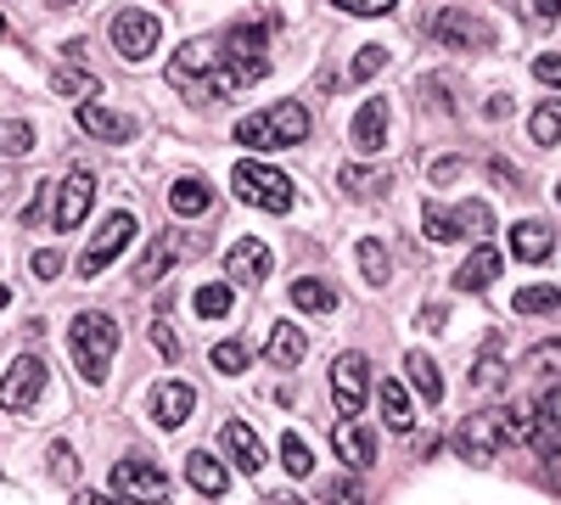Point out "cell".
I'll use <instances>...</instances> for the list:
<instances>
[{"instance_id": "cell-19", "label": "cell", "mask_w": 561, "mask_h": 505, "mask_svg": "<svg viewBox=\"0 0 561 505\" xmlns=\"http://www.w3.org/2000/svg\"><path fill=\"white\" fill-rule=\"evenodd\" d=\"M500 269H505V253H500L494 242H478L472 259L455 269V287H460V292H489V287L500 282Z\"/></svg>"}, {"instance_id": "cell-6", "label": "cell", "mask_w": 561, "mask_h": 505, "mask_svg": "<svg viewBox=\"0 0 561 505\" xmlns=\"http://www.w3.org/2000/svg\"><path fill=\"white\" fill-rule=\"evenodd\" d=\"M421 225H427V242H460V237H489L494 231V208L489 203H460V208H444V203H427V214H421Z\"/></svg>"}, {"instance_id": "cell-21", "label": "cell", "mask_w": 561, "mask_h": 505, "mask_svg": "<svg viewBox=\"0 0 561 505\" xmlns=\"http://www.w3.org/2000/svg\"><path fill=\"white\" fill-rule=\"evenodd\" d=\"M192 410H197V388H192V382H180V377L163 382V388L152 393V422L169 427V433L185 427V416H192Z\"/></svg>"}, {"instance_id": "cell-47", "label": "cell", "mask_w": 561, "mask_h": 505, "mask_svg": "<svg viewBox=\"0 0 561 505\" xmlns=\"http://www.w3.org/2000/svg\"><path fill=\"white\" fill-rule=\"evenodd\" d=\"M517 7H523L528 23H539V28H550V23L561 18V0H517Z\"/></svg>"}, {"instance_id": "cell-9", "label": "cell", "mask_w": 561, "mask_h": 505, "mask_svg": "<svg viewBox=\"0 0 561 505\" xmlns=\"http://www.w3.org/2000/svg\"><path fill=\"white\" fill-rule=\"evenodd\" d=\"M433 39L449 45V51H494V23L466 7H444L433 12Z\"/></svg>"}, {"instance_id": "cell-14", "label": "cell", "mask_w": 561, "mask_h": 505, "mask_svg": "<svg viewBox=\"0 0 561 505\" xmlns=\"http://www.w3.org/2000/svg\"><path fill=\"white\" fill-rule=\"evenodd\" d=\"M388 124H393V102H388V96L359 102V113H354V124H348L354 152H359V158H377V152L388 147Z\"/></svg>"}, {"instance_id": "cell-16", "label": "cell", "mask_w": 561, "mask_h": 505, "mask_svg": "<svg viewBox=\"0 0 561 505\" xmlns=\"http://www.w3.org/2000/svg\"><path fill=\"white\" fill-rule=\"evenodd\" d=\"M90 197H96V174H90L84 163H73L62 192H57V231H79L84 214H90Z\"/></svg>"}, {"instance_id": "cell-15", "label": "cell", "mask_w": 561, "mask_h": 505, "mask_svg": "<svg viewBox=\"0 0 561 505\" xmlns=\"http://www.w3.org/2000/svg\"><path fill=\"white\" fill-rule=\"evenodd\" d=\"M270 269H275V253L259 237H242L237 248L225 253V282L230 287H259V282H270Z\"/></svg>"}, {"instance_id": "cell-8", "label": "cell", "mask_w": 561, "mask_h": 505, "mask_svg": "<svg viewBox=\"0 0 561 505\" xmlns=\"http://www.w3.org/2000/svg\"><path fill=\"white\" fill-rule=\"evenodd\" d=\"M455 455L466 467H494V455L505 449V422H500V410H478V416H466L455 427Z\"/></svg>"}, {"instance_id": "cell-2", "label": "cell", "mask_w": 561, "mask_h": 505, "mask_svg": "<svg viewBox=\"0 0 561 505\" xmlns=\"http://www.w3.org/2000/svg\"><path fill=\"white\" fill-rule=\"evenodd\" d=\"M68 348H73V365H79V377L90 388H102L107 382V365L118 354V320L102 314V309H84L73 314V326H68Z\"/></svg>"}, {"instance_id": "cell-46", "label": "cell", "mask_w": 561, "mask_h": 505, "mask_svg": "<svg viewBox=\"0 0 561 505\" xmlns=\"http://www.w3.org/2000/svg\"><path fill=\"white\" fill-rule=\"evenodd\" d=\"M28 269L39 275V282H57V275H62V253H57V248H39V253L28 259Z\"/></svg>"}, {"instance_id": "cell-26", "label": "cell", "mask_w": 561, "mask_h": 505, "mask_svg": "<svg viewBox=\"0 0 561 505\" xmlns=\"http://www.w3.org/2000/svg\"><path fill=\"white\" fill-rule=\"evenodd\" d=\"M169 208L180 219H197V214L214 208V186H208L203 174H185V180H174V186H169Z\"/></svg>"}, {"instance_id": "cell-11", "label": "cell", "mask_w": 561, "mask_h": 505, "mask_svg": "<svg viewBox=\"0 0 561 505\" xmlns=\"http://www.w3.org/2000/svg\"><path fill=\"white\" fill-rule=\"evenodd\" d=\"M129 242H135V214H124V208L107 214V219H102V231L90 237V248L79 253V275H84V282H90V275H102Z\"/></svg>"}, {"instance_id": "cell-45", "label": "cell", "mask_w": 561, "mask_h": 505, "mask_svg": "<svg viewBox=\"0 0 561 505\" xmlns=\"http://www.w3.org/2000/svg\"><path fill=\"white\" fill-rule=\"evenodd\" d=\"M51 478H62V483L79 478V455H73L68 444H51Z\"/></svg>"}, {"instance_id": "cell-53", "label": "cell", "mask_w": 561, "mask_h": 505, "mask_svg": "<svg viewBox=\"0 0 561 505\" xmlns=\"http://www.w3.org/2000/svg\"><path fill=\"white\" fill-rule=\"evenodd\" d=\"M489 174L500 180V186H517V169H511V163H500V158H489Z\"/></svg>"}, {"instance_id": "cell-3", "label": "cell", "mask_w": 561, "mask_h": 505, "mask_svg": "<svg viewBox=\"0 0 561 505\" xmlns=\"http://www.w3.org/2000/svg\"><path fill=\"white\" fill-rule=\"evenodd\" d=\"M309 129H314V118H309L304 102H275L270 113H253V118L237 124V141L259 147V152H280V147L309 141Z\"/></svg>"}, {"instance_id": "cell-7", "label": "cell", "mask_w": 561, "mask_h": 505, "mask_svg": "<svg viewBox=\"0 0 561 505\" xmlns=\"http://www.w3.org/2000/svg\"><path fill=\"white\" fill-rule=\"evenodd\" d=\"M158 34H163V23H158V12H147V7H118L113 23H107V39H113V51H118L124 62H147V57L158 51Z\"/></svg>"}, {"instance_id": "cell-49", "label": "cell", "mask_w": 561, "mask_h": 505, "mask_svg": "<svg viewBox=\"0 0 561 505\" xmlns=\"http://www.w3.org/2000/svg\"><path fill=\"white\" fill-rule=\"evenodd\" d=\"M534 73H539L550 90H561V51H545V57L534 62Z\"/></svg>"}, {"instance_id": "cell-17", "label": "cell", "mask_w": 561, "mask_h": 505, "mask_svg": "<svg viewBox=\"0 0 561 505\" xmlns=\"http://www.w3.org/2000/svg\"><path fill=\"white\" fill-rule=\"evenodd\" d=\"M180 253H192V237H180V231H163V237H152V248L140 253V264H135V287H158L163 275L180 264Z\"/></svg>"}, {"instance_id": "cell-12", "label": "cell", "mask_w": 561, "mask_h": 505, "mask_svg": "<svg viewBox=\"0 0 561 505\" xmlns=\"http://www.w3.org/2000/svg\"><path fill=\"white\" fill-rule=\"evenodd\" d=\"M370 393V359L365 354H337L332 365V404H337V422H354L365 410Z\"/></svg>"}, {"instance_id": "cell-10", "label": "cell", "mask_w": 561, "mask_h": 505, "mask_svg": "<svg viewBox=\"0 0 561 505\" xmlns=\"http://www.w3.org/2000/svg\"><path fill=\"white\" fill-rule=\"evenodd\" d=\"M113 494L124 505H163L169 500V478L147 461V455H124L113 467Z\"/></svg>"}, {"instance_id": "cell-54", "label": "cell", "mask_w": 561, "mask_h": 505, "mask_svg": "<svg viewBox=\"0 0 561 505\" xmlns=\"http://www.w3.org/2000/svg\"><path fill=\"white\" fill-rule=\"evenodd\" d=\"M483 113H489L494 124H500V118H511V96H505V90H500V96H489V107H483Z\"/></svg>"}, {"instance_id": "cell-28", "label": "cell", "mask_w": 561, "mask_h": 505, "mask_svg": "<svg viewBox=\"0 0 561 505\" xmlns=\"http://www.w3.org/2000/svg\"><path fill=\"white\" fill-rule=\"evenodd\" d=\"M404 371H410V388L427 399V404H444V377H438V365H433V354H421V348H410L404 354Z\"/></svg>"}, {"instance_id": "cell-30", "label": "cell", "mask_w": 561, "mask_h": 505, "mask_svg": "<svg viewBox=\"0 0 561 505\" xmlns=\"http://www.w3.org/2000/svg\"><path fill=\"white\" fill-rule=\"evenodd\" d=\"M293 303H298L304 314H332V309H337V287L314 282V275H298V282H293Z\"/></svg>"}, {"instance_id": "cell-13", "label": "cell", "mask_w": 561, "mask_h": 505, "mask_svg": "<svg viewBox=\"0 0 561 505\" xmlns=\"http://www.w3.org/2000/svg\"><path fill=\"white\" fill-rule=\"evenodd\" d=\"M45 359L39 354H18L12 365H7V377H0V410H12V416H23V410L39 399V388H45Z\"/></svg>"}, {"instance_id": "cell-37", "label": "cell", "mask_w": 561, "mask_h": 505, "mask_svg": "<svg viewBox=\"0 0 561 505\" xmlns=\"http://www.w3.org/2000/svg\"><path fill=\"white\" fill-rule=\"evenodd\" d=\"M534 416H539V404H534V399H517V404H511L505 416H500V422H505V438L528 444V433H534Z\"/></svg>"}, {"instance_id": "cell-59", "label": "cell", "mask_w": 561, "mask_h": 505, "mask_svg": "<svg viewBox=\"0 0 561 505\" xmlns=\"http://www.w3.org/2000/svg\"><path fill=\"white\" fill-rule=\"evenodd\" d=\"M57 7H68V0H57Z\"/></svg>"}, {"instance_id": "cell-1", "label": "cell", "mask_w": 561, "mask_h": 505, "mask_svg": "<svg viewBox=\"0 0 561 505\" xmlns=\"http://www.w3.org/2000/svg\"><path fill=\"white\" fill-rule=\"evenodd\" d=\"M169 84L180 90V96H192L197 107H208L214 96H230L237 90V79L225 73V57H219V34H197L185 39L174 62H169Z\"/></svg>"}, {"instance_id": "cell-35", "label": "cell", "mask_w": 561, "mask_h": 505, "mask_svg": "<svg viewBox=\"0 0 561 505\" xmlns=\"http://www.w3.org/2000/svg\"><path fill=\"white\" fill-rule=\"evenodd\" d=\"M34 147V129L23 118H0V158H28Z\"/></svg>"}, {"instance_id": "cell-48", "label": "cell", "mask_w": 561, "mask_h": 505, "mask_svg": "<svg viewBox=\"0 0 561 505\" xmlns=\"http://www.w3.org/2000/svg\"><path fill=\"white\" fill-rule=\"evenodd\" d=\"M500 382H505V365H500V354L472 365V388H500Z\"/></svg>"}, {"instance_id": "cell-38", "label": "cell", "mask_w": 561, "mask_h": 505, "mask_svg": "<svg viewBox=\"0 0 561 505\" xmlns=\"http://www.w3.org/2000/svg\"><path fill=\"white\" fill-rule=\"evenodd\" d=\"M523 371H528V377H561V337H556V343H539V348H528Z\"/></svg>"}, {"instance_id": "cell-51", "label": "cell", "mask_w": 561, "mask_h": 505, "mask_svg": "<svg viewBox=\"0 0 561 505\" xmlns=\"http://www.w3.org/2000/svg\"><path fill=\"white\" fill-rule=\"evenodd\" d=\"M455 174H460V158H438V163H433V186H449Z\"/></svg>"}, {"instance_id": "cell-55", "label": "cell", "mask_w": 561, "mask_h": 505, "mask_svg": "<svg viewBox=\"0 0 561 505\" xmlns=\"http://www.w3.org/2000/svg\"><path fill=\"white\" fill-rule=\"evenodd\" d=\"M73 505H124V500H107V494H79Z\"/></svg>"}, {"instance_id": "cell-41", "label": "cell", "mask_w": 561, "mask_h": 505, "mask_svg": "<svg viewBox=\"0 0 561 505\" xmlns=\"http://www.w3.org/2000/svg\"><path fill=\"white\" fill-rule=\"evenodd\" d=\"M382 68H388V51H382V45H365V51L348 62V79H354V84H365V79H377Z\"/></svg>"}, {"instance_id": "cell-22", "label": "cell", "mask_w": 561, "mask_h": 505, "mask_svg": "<svg viewBox=\"0 0 561 505\" xmlns=\"http://www.w3.org/2000/svg\"><path fill=\"white\" fill-rule=\"evenodd\" d=\"M309 354V332L293 326V320H275L270 337H264V359L275 365V371H293V365Z\"/></svg>"}, {"instance_id": "cell-58", "label": "cell", "mask_w": 561, "mask_h": 505, "mask_svg": "<svg viewBox=\"0 0 561 505\" xmlns=\"http://www.w3.org/2000/svg\"><path fill=\"white\" fill-rule=\"evenodd\" d=\"M0 34H7V18H0Z\"/></svg>"}, {"instance_id": "cell-20", "label": "cell", "mask_w": 561, "mask_h": 505, "mask_svg": "<svg viewBox=\"0 0 561 505\" xmlns=\"http://www.w3.org/2000/svg\"><path fill=\"white\" fill-rule=\"evenodd\" d=\"M219 444H225V455H230V461H237L248 478L270 467V455H264V444H259V433H253L248 422H225V427H219Z\"/></svg>"}, {"instance_id": "cell-4", "label": "cell", "mask_w": 561, "mask_h": 505, "mask_svg": "<svg viewBox=\"0 0 561 505\" xmlns=\"http://www.w3.org/2000/svg\"><path fill=\"white\" fill-rule=\"evenodd\" d=\"M270 18H253V23H237V28H225L219 34V57H225V73L242 84H259L270 73Z\"/></svg>"}, {"instance_id": "cell-56", "label": "cell", "mask_w": 561, "mask_h": 505, "mask_svg": "<svg viewBox=\"0 0 561 505\" xmlns=\"http://www.w3.org/2000/svg\"><path fill=\"white\" fill-rule=\"evenodd\" d=\"M7 303H12V287H7V282H0V309H7Z\"/></svg>"}, {"instance_id": "cell-34", "label": "cell", "mask_w": 561, "mask_h": 505, "mask_svg": "<svg viewBox=\"0 0 561 505\" xmlns=\"http://www.w3.org/2000/svg\"><path fill=\"white\" fill-rule=\"evenodd\" d=\"M214 371L219 377H242L248 371V343H237V337H225V343H214Z\"/></svg>"}, {"instance_id": "cell-43", "label": "cell", "mask_w": 561, "mask_h": 505, "mask_svg": "<svg viewBox=\"0 0 561 505\" xmlns=\"http://www.w3.org/2000/svg\"><path fill=\"white\" fill-rule=\"evenodd\" d=\"M320 505H365V494H359L354 478H337V483H325V489H320Z\"/></svg>"}, {"instance_id": "cell-29", "label": "cell", "mask_w": 561, "mask_h": 505, "mask_svg": "<svg viewBox=\"0 0 561 505\" xmlns=\"http://www.w3.org/2000/svg\"><path fill=\"white\" fill-rule=\"evenodd\" d=\"M528 141H534V147H556V141H561V96H545V102L528 113Z\"/></svg>"}, {"instance_id": "cell-31", "label": "cell", "mask_w": 561, "mask_h": 505, "mask_svg": "<svg viewBox=\"0 0 561 505\" xmlns=\"http://www.w3.org/2000/svg\"><path fill=\"white\" fill-rule=\"evenodd\" d=\"M359 275H365L370 287H388L393 259H388V242H382V237H365V242H359Z\"/></svg>"}, {"instance_id": "cell-27", "label": "cell", "mask_w": 561, "mask_h": 505, "mask_svg": "<svg viewBox=\"0 0 561 505\" xmlns=\"http://www.w3.org/2000/svg\"><path fill=\"white\" fill-rule=\"evenodd\" d=\"M185 483H192L197 494H208V500H219L230 478H225V467L214 461L208 449H197V455H185Z\"/></svg>"}, {"instance_id": "cell-42", "label": "cell", "mask_w": 561, "mask_h": 505, "mask_svg": "<svg viewBox=\"0 0 561 505\" xmlns=\"http://www.w3.org/2000/svg\"><path fill=\"white\" fill-rule=\"evenodd\" d=\"M421 96H427L438 113H455V79H444V73H427V79H421Z\"/></svg>"}, {"instance_id": "cell-5", "label": "cell", "mask_w": 561, "mask_h": 505, "mask_svg": "<svg viewBox=\"0 0 561 505\" xmlns=\"http://www.w3.org/2000/svg\"><path fill=\"white\" fill-rule=\"evenodd\" d=\"M230 186H237V197L253 203V208H270V214L293 208V180L280 169H270V163H259V158H242L237 174H230Z\"/></svg>"}, {"instance_id": "cell-36", "label": "cell", "mask_w": 561, "mask_h": 505, "mask_svg": "<svg viewBox=\"0 0 561 505\" xmlns=\"http://www.w3.org/2000/svg\"><path fill=\"white\" fill-rule=\"evenodd\" d=\"M280 467H287L293 478H314V455H309V444H304L298 433L280 438Z\"/></svg>"}, {"instance_id": "cell-23", "label": "cell", "mask_w": 561, "mask_h": 505, "mask_svg": "<svg viewBox=\"0 0 561 505\" xmlns=\"http://www.w3.org/2000/svg\"><path fill=\"white\" fill-rule=\"evenodd\" d=\"M556 253V231L545 219H523V225H511V259H523V264H545Z\"/></svg>"}, {"instance_id": "cell-50", "label": "cell", "mask_w": 561, "mask_h": 505, "mask_svg": "<svg viewBox=\"0 0 561 505\" xmlns=\"http://www.w3.org/2000/svg\"><path fill=\"white\" fill-rule=\"evenodd\" d=\"M539 416H545V422H556V427H561V382H556V388H550V393H545V399H539Z\"/></svg>"}, {"instance_id": "cell-52", "label": "cell", "mask_w": 561, "mask_h": 505, "mask_svg": "<svg viewBox=\"0 0 561 505\" xmlns=\"http://www.w3.org/2000/svg\"><path fill=\"white\" fill-rule=\"evenodd\" d=\"M152 343H158V348H163V354H169V359H174V354H180V337H174V332H169V326H163V320H158V326H152Z\"/></svg>"}, {"instance_id": "cell-18", "label": "cell", "mask_w": 561, "mask_h": 505, "mask_svg": "<svg viewBox=\"0 0 561 505\" xmlns=\"http://www.w3.org/2000/svg\"><path fill=\"white\" fill-rule=\"evenodd\" d=\"M79 129L96 135V141H113V147L135 141V118H129L124 107H102V102H84V107H79Z\"/></svg>"}, {"instance_id": "cell-40", "label": "cell", "mask_w": 561, "mask_h": 505, "mask_svg": "<svg viewBox=\"0 0 561 505\" xmlns=\"http://www.w3.org/2000/svg\"><path fill=\"white\" fill-rule=\"evenodd\" d=\"M511 303H517V314H550V309H561V292L556 287H523Z\"/></svg>"}, {"instance_id": "cell-33", "label": "cell", "mask_w": 561, "mask_h": 505, "mask_svg": "<svg viewBox=\"0 0 561 505\" xmlns=\"http://www.w3.org/2000/svg\"><path fill=\"white\" fill-rule=\"evenodd\" d=\"M51 90H57V96H79V102H90V96H96V73H84V68H51Z\"/></svg>"}, {"instance_id": "cell-25", "label": "cell", "mask_w": 561, "mask_h": 505, "mask_svg": "<svg viewBox=\"0 0 561 505\" xmlns=\"http://www.w3.org/2000/svg\"><path fill=\"white\" fill-rule=\"evenodd\" d=\"M337 186L348 197H388L393 192V174L388 169H370V163H343L337 169Z\"/></svg>"}, {"instance_id": "cell-32", "label": "cell", "mask_w": 561, "mask_h": 505, "mask_svg": "<svg viewBox=\"0 0 561 505\" xmlns=\"http://www.w3.org/2000/svg\"><path fill=\"white\" fill-rule=\"evenodd\" d=\"M382 422H388L393 433H410V427H415V410H410V393H404L399 377L382 382Z\"/></svg>"}, {"instance_id": "cell-39", "label": "cell", "mask_w": 561, "mask_h": 505, "mask_svg": "<svg viewBox=\"0 0 561 505\" xmlns=\"http://www.w3.org/2000/svg\"><path fill=\"white\" fill-rule=\"evenodd\" d=\"M230 303H237V298H230V287H225V282H214V287H197V298H192V309H197L203 320H219V314H230Z\"/></svg>"}, {"instance_id": "cell-24", "label": "cell", "mask_w": 561, "mask_h": 505, "mask_svg": "<svg viewBox=\"0 0 561 505\" xmlns=\"http://www.w3.org/2000/svg\"><path fill=\"white\" fill-rule=\"evenodd\" d=\"M332 444H337V455H343V467H354V472H365L370 461H377V438L359 427V416H354V422H337V427H332Z\"/></svg>"}, {"instance_id": "cell-44", "label": "cell", "mask_w": 561, "mask_h": 505, "mask_svg": "<svg viewBox=\"0 0 561 505\" xmlns=\"http://www.w3.org/2000/svg\"><path fill=\"white\" fill-rule=\"evenodd\" d=\"M337 12H354V18H388L399 0H332Z\"/></svg>"}, {"instance_id": "cell-57", "label": "cell", "mask_w": 561, "mask_h": 505, "mask_svg": "<svg viewBox=\"0 0 561 505\" xmlns=\"http://www.w3.org/2000/svg\"><path fill=\"white\" fill-rule=\"evenodd\" d=\"M556 208H561V180H556Z\"/></svg>"}]
</instances>
